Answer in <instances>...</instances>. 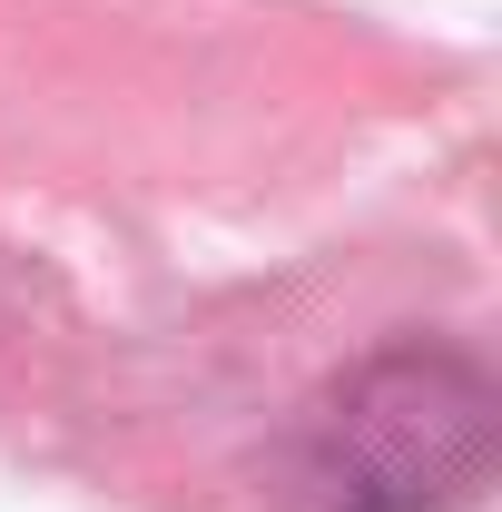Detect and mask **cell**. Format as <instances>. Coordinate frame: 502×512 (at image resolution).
Listing matches in <instances>:
<instances>
[{
    "instance_id": "cell-1",
    "label": "cell",
    "mask_w": 502,
    "mask_h": 512,
    "mask_svg": "<svg viewBox=\"0 0 502 512\" xmlns=\"http://www.w3.org/2000/svg\"><path fill=\"white\" fill-rule=\"evenodd\" d=\"M493 473V384L463 355H375L315 404V512H463Z\"/></svg>"
}]
</instances>
